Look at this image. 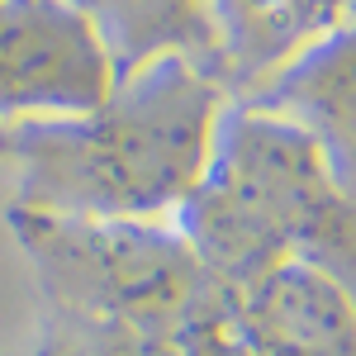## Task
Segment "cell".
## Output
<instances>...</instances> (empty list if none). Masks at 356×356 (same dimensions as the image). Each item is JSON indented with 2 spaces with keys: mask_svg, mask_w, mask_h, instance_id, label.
<instances>
[{
  "mask_svg": "<svg viewBox=\"0 0 356 356\" xmlns=\"http://www.w3.org/2000/svg\"><path fill=\"white\" fill-rule=\"evenodd\" d=\"M238 356H356V300L323 261H280L223 295Z\"/></svg>",
  "mask_w": 356,
  "mask_h": 356,
  "instance_id": "5",
  "label": "cell"
},
{
  "mask_svg": "<svg viewBox=\"0 0 356 356\" xmlns=\"http://www.w3.org/2000/svg\"><path fill=\"white\" fill-rule=\"evenodd\" d=\"M119 72L76 0H0V124H53L95 110Z\"/></svg>",
  "mask_w": 356,
  "mask_h": 356,
  "instance_id": "4",
  "label": "cell"
},
{
  "mask_svg": "<svg viewBox=\"0 0 356 356\" xmlns=\"http://www.w3.org/2000/svg\"><path fill=\"white\" fill-rule=\"evenodd\" d=\"M57 356H238L228 318L209 314L181 328H72L62 323Z\"/></svg>",
  "mask_w": 356,
  "mask_h": 356,
  "instance_id": "9",
  "label": "cell"
},
{
  "mask_svg": "<svg viewBox=\"0 0 356 356\" xmlns=\"http://www.w3.org/2000/svg\"><path fill=\"white\" fill-rule=\"evenodd\" d=\"M176 228L223 295L280 261H318L356 238V204L295 119L261 105L223 110L214 152Z\"/></svg>",
  "mask_w": 356,
  "mask_h": 356,
  "instance_id": "2",
  "label": "cell"
},
{
  "mask_svg": "<svg viewBox=\"0 0 356 356\" xmlns=\"http://www.w3.org/2000/svg\"><path fill=\"white\" fill-rule=\"evenodd\" d=\"M347 15H352V19H356V0H347Z\"/></svg>",
  "mask_w": 356,
  "mask_h": 356,
  "instance_id": "10",
  "label": "cell"
},
{
  "mask_svg": "<svg viewBox=\"0 0 356 356\" xmlns=\"http://www.w3.org/2000/svg\"><path fill=\"white\" fill-rule=\"evenodd\" d=\"M252 105L295 119L328 157L332 181L356 204V19L280 72Z\"/></svg>",
  "mask_w": 356,
  "mask_h": 356,
  "instance_id": "7",
  "label": "cell"
},
{
  "mask_svg": "<svg viewBox=\"0 0 356 356\" xmlns=\"http://www.w3.org/2000/svg\"><path fill=\"white\" fill-rule=\"evenodd\" d=\"M114 57V72H134L152 57L186 53L204 67L200 0H76Z\"/></svg>",
  "mask_w": 356,
  "mask_h": 356,
  "instance_id": "8",
  "label": "cell"
},
{
  "mask_svg": "<svg viewBox=\"0 0 356 356\" xmlns=\"http://www.w3.org/2000/svg\"><path fill=\"white\" fill-rule=\"evenodd\" d=\"M223 110V86L195 57H152L95 110L10 129L15 209L162 223L200 186Z\"/></svg>",
  "mask_w": 356,
  "mask_h": 356,
  "instance_id": "1",
  "label": "cell"
},
{
  "mask_svg": "<svg viewBox=\"0 0 356 356\" xmlns=\"http://www.w3.org/2000/svg\"><path fill=\"white\" fill-rule=\"evenodd\" d=\"M10 223L72 328H181L223 314V290L181 228L143 219H57L10 209Z\"/></svg>",
  "mask_w": 356,
  "mask_h": 356,
  "instance_id": "3",
  "label": "cell"
},
{
  "mask_svg": "<svg viewBox=\"0 0 356 356\" xmlns=\"http://www.w3.org/2000/svg\"><path fill=\"white\" fill-rule=\"evenodd\" d=\"M204 72L228 90L261 95L304 53L347 24V0H200Z\"/></svg>",
  "mask_w": 356,
  "mask_h": 356,
  "instance_id": "6",
  "label": "cell"
}]
</instances>
